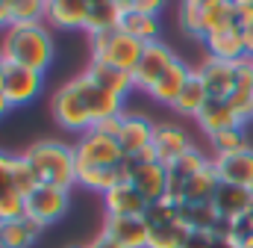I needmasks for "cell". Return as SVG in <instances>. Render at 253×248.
<instances>
[{"mask_svg": "<svg viewBox=\"0 0 253 248\" xmlns=\"http://www.w3.org/2000/svg\"><path fill=\"white\" fill-rule=\"evenodd\" d=\"M177 62L174 57V51L165 45V42H150V45H144V54H141V60L135 65V71H132V80H135V89H141L144 95L159 83V77L171 68Z\"/></svg>", "mask_w": 253, "mask_h": 248, "instance_id": "11", "label": "cell"}, {"mask_svg": "<svg viewBox=\"0 0 253 248\" xmlns=\"http://www.w3.org/2000/svg\"><path fill=\"white\" fill-rule=\"evenodd\" d=\"M212 166H215L221 184L253 189V148H242V151L224 154V157H212Z\"/></svg>", "mask_w": 253, "mask_h": 248, "instance_id": "14", "label": "cell"}, {"mask_svg": "<svg viewBox=\"0 0 253 248\" xmlns=\"http://www.w3.org/2000/svg\"><path fill=\"white\" fill-rule=\"evenodd\" d=\"M74 157H77V166L118 169V163L124 160V151H121V145H118L115 136H106L97 127H88L74 142Z\"/></svg>", "mask_w": 253, "mask_h": 248, "instance_id": "6", "label": "cell"}, {"mask_svg": "<svg viewBox=\"0 0 253 248\" xmlns=\"http://www.w3.org/2000/svg\"><path fill=\"white\" fill-rule=\"evenodd\" d=\"M153 130L156 124L144 116H135V113H124V124H121V133H118V145L124 154H138L144 148L153 145Z\"/></svg>", "mask_w": 253, "mask_h": 248, "instance_id": "23", "label": "cell"}, {"mask_svg": "<svg viewBox=\"0 0 253 248\" xmlns=\"http://www.w3.org/2000/svg\"><path fill=\"white\" fill-rule=\"evenodd\" d=\"M44 89V74L42 71H33V68H24V65H15V62H6V74H3V98L9 107H27L33 104Z\"/></svg>", "mask_w": 253, "mask_h": 248, "instance_id": "7", "label": "cell"}, {"mask_svg": "<svg viewBox=\"0 0 253 248\" xmlns=\"http://www.w3.org/2000/svg\"><path fill=\"white\" fill-rule=\"evenodd\" d=\"M71 248H85V246H71Z\"/></svg>", "mask_w": 253, "mask_h": 248, "instance_id": "51", "label": "cell"}, {"mask_svg": "<svg viewBox=\"0 0 253 248\" xmlns=\"http://www.w3.org/2000/svg\"><path fill=\"white\" fill-rule=\"evenodd\" d=\"M206 166H209V160H206L197 148H191L189 154H183L180 160H174V163L168 166V198L180 204L186 186L191 184V178H194L200 169H206Z\"/></svg>", "mask_w": 253, "mask_h": 248, "instance_id": "18", "label": "cell"}, {"mask_svg": "<svg viewBox=\"0 0 253 248\" xmlns=\"http://www.w3.org/2000/svg\"><path fill=\"white\" fill-rule=\"evenodd\" d=\"M180 216H183L189 231H206V234H212L218 228V222H221L212 201H206V204H180Z\"/></svg>", "mask_w": 253, "mask_h": 248, "instance_id": "31", "label": "cell"}, {"mask_svg": "<svg viewBox=\"0 0 253 248\" xmlns=\"http://www.w3.org/2000/svg\"><path fill=\"white\" fill-rule=\"evenodd\" d=\"M88 21V3L85 0H47V18L44 24L50 30H83Z\"/></svg>", "mask_w": 253, "mask_h": 248, "instance_id": "19", "label": "cell"}, {"mask_svg": "<svg viewBox=\"0 0 253 248\" xmlns=\"http://www.w3.org/2000/svg\"><path fill=\"white\" fill-rule=\"evenodd\" d=\"M50 113H53V119L62 130L85 133L91 127V116H88V110H85V104H83V98H80V92L74 89L71 80L65 86H59V92L50 98Z\"/></svg>", "mask_w": 253, "mask_h": 248, "instance_id": "9", "label": "cell"}, {"mask_svg": "<svg viewBox=\"0 0 253 248\" xmlns=\"http://www.w3.org/2000/svg\"><path fill=\"white\" fill-rule=\"evenodd\" d=\"M239 248H253V237L251 240H245V243H239Z\"/></svg>", "mask_w": 253, "mask_h": 248, "instance_id": "48", "label": "cell"}, {"mask_svg": "<svg viewBox=\"0 0 253 248\" xmlns=\"http://www.w3.org/2000/svg\"><path fill=\"white\" fill-rule=\"evenodd\" d=\"M39 186V178L33 172V166L24 160V154H15V192H21L24 198Z\"/></svg>", "mask_w": 253, "mask_h": 248, "instance_id": "34", "label": "cell"}, {"mask_svg": "<svg viewBox=\"0 0 253 248\" xmlns=\"http://www.w3.org/2000/svg\"><path fill=\"white\" fill-rule=\"evenodd\" d=\"M129 184L141 192V198L147 204H156L162 198H168V166L165 163H144L129 175Z\"/></svg>", "mask_w": 253, "mask_h": 248, "instance_id": "17", "label": "cell"}, {"mask_svg": "<svg viewBox=\"0 0 253 248\" xmlns=\"http://www.w3.org/2000/svg\"><path fill=\"white\" fill-rule=\"evenodd\" d=\"M24 160L33 166L39 184L74 189L77 186V157L74 145H65L59 139H39L24 151Z\"/></svg>", "mask_w": 253, "mask_h": 248, "instance_id": "2", "label": "cell"}, {"mask_svg": "<svg viewBox=\"0 0 253 248\" xmlns=\"http://www.w3.org/2000/svg\"><path fill=\"white\" fill-rule=\"evenodd\" d=\"M83 74H88V77H91L100 89H106V92L118 95L121 101H126V95L135 89L132 74H129V71H121V68H115V65H109V62L91 60V62H88V68H85Z\"/></svg>", "mask_w": 253, "mask_h": 248, "instance_id": "24", "label": "cell"}, {"mask_svg": "<svg viewBox=\"0 0 253 248\" xmlns=\"http://www.w3.org/2000/svg\"><path fill=\"white\" fill-rule=\"evenodd\" d=\"M3 74H6V57H3V51H0V89H3Z\"/></svg>", "mask_w": 253, "mask_h": 248, "instance_id": "46", "label": "cell"}, {"mask_svg": "<svg viewBox=\"0 0 253 248\" xmlns=\"http://www.w3.org/2000/svg\"><path fill=\"white\" fill-rule=\"evenodd\" d=\"M227 104L239 116L242 124H248L253 119V60L251 57L239 62V80H236V89L227 98Z\"/></svg>", "mask_w": 253, "mask_h": 248, "instance_id": "25", "label": "cell"}, {"mask_svg": "<svg viewBox=\"0 0 253 248\" xmlns=\"http://www.w3.org/2000/svg\"><path fill=\"white\" fill-rule=\"evenodd\" d=\"M191 65H186V62L177 57V62L159 77V83L147 92V98L150 101H156V104H162V107H174V101L180 98V92H183V86L189 83V77H191Z\"/></svg>", "mask_w": 253, "mask_h": 248, "instance_id": "22", "label": "cell"}, {"mask_svg": "<svg viewBox=\"0 0 253 248\" xmlns=\"http://www.w3.org/2000/svg\"><path fill=\"white\" fill-rule=\"evenodd\" d=\"M203 48H206V57L221 60V62L248 60V48H245V36H242V27H239V24L218 27L215 33H209V36L203 39Z\"/></svg>", "mask_w": 253, "mask_h": 248, "instance_id": "13", "label": "cell"}, {"mask_svg": "<svg viewBox=\"0 0 253 248\" xmlns=\"http://www.w3.org/2000/svg\"><path fill=\"white\" fill-rule=\"evenodd\" d=\"M100 198H103L106 216H144L147 207H150V204L141 198V192L129 184V181L112 186V189H109L106 195H100Z\"/></svg>", "mask_w": 253, "mask_h": 248, "instance_id": "20", "label": "cell"}, {"mask_svg": "<svg viewBox=\"0 0 253 248\" xmlns=\"http://www.w3.org/2000/svg\"><path fill=\"white\" fill-rule=\"evenodd\" d=\"M12 27V12H9V6L0 0V30H9Z\"/></svg>", "mask_w": 253, "mask_h": 248, "instance_id": "43", "label": "cell"}, {"mask_svg": "<svg viewBox=\"0 0 253 248\" xmlns=\"http://www.w3.org/2000/svg\"><path fill=\"white\" fill-rule=\"evenodd\" d=\"M71 83H74V89L80 92V98H83V104H85V110H88V116H91V127L100 124V122H106V119L124 116V101H121L118 95L100 89L88 74H77Z\"/></svg>", "mask_w": 253, "mask_h": 248, "instance_id": "8", "label": "cell"}, {"mask_svg": "<svg viewBox=\"0 0 253 248\" xmlns=\"http://www.w3.org/2000/svg\"><path fill=\"white\" fill-rule=\"evenodd\" d=\"M147 248H180L189 237V228L180 216V204L171 198H162L147 207Z\"/></svg>", "mask_w": 253, "mask_h": 248, "instance_id": "3", "label": "cell"}, {"mask_svg": "<svg viewBox=\"0 0 253 248\" xmlns=\"http://www.w3.org/2000/svg\"><path fill=\"white\" fill-rule=\"evenodd\" d=\"M197 74L206 86L209 101H227L236 89V80H239V62H221L206 57L197 65Z\"/></svg>", "mask_w": 253, "mask_h": 248, "instance_id": "12", "label": "cell"}, {"mask_svg": "<svg viewBox=\"0 0 253 248\" xmlns=\"http://www.w3.org/2000/svg\"><path fill=\"white\" fill-rule=\"evenodd\" d=\"M191 148H194L191 136L183 127H177V124H171V122L156 124V130H153V151H156L159 163L171 166L174 160H180L183 154H189Z\"/></svg>", "mask_w": 253, "mask_h": 248, "instance_id": "15", "label": "cell"}, {"mask_svg": "<svg viewBox=\"0 0 253 248\" xmlns=\"http://www.w3.org/2000/svg\"><path fill=\"white\" fill-rule=\"evenodd\" d=\"M183 3H194L197 6V3H215V0H183Z\"/></svg>", "mask_w": 253, "mask_h": 248, "instance_id": "49", "label": "cell"}, {"mask_svg": "<svg viewBox=\"0 0 253 248\" xmlns=\"http://www.w3.org/2000/svg\"><path fill=\"white\" fill-rule=\"evenodd\" d=\"M209 246H212V234H206V231H189V237L183 240L180 248H209Z\"/></svg>", "mask_w": 253, "mask_h": 248, "instance_id": "39", "label": "cell"}, {"mask_svg": "<svg viewBox=\"0 0 253 248\" xmlns=\"http://www.w3.org/2000/svg\"><path fill=\"white\" fill-rule=\"evenodd\" d=\"M68 204H71V189L39 184L27 195V216L36 219V222H42L47 228V225L59 222L65 213H68Z\"/></svg>", "mask_w": 253, "mask_h": 248, "instance_id": "10", "label": "cell"}, {"mask_svg": "<svg viewBox=\"0 0 253 248\" xmlns=\"http://www.w3.org/2000/svg\"><path fill=\"white\" fill-rule=\"evenodd\" d=\"M85 248H121V246H118L115 240H109V237L100 231V234H97V237H94V240H91V243H88Z\"/></svg>", "mask_w": 253, "mask_h": 248, "instance_id": "42", "label": "cell"}, {"mask_svg": "<svg viewBox=\"0 0 253 248\" xmlns=\"http://www.w3.org/2000/svg\"><path fill=\"white\" fill-rule=\"evenodd\" d=\"M44 234V225L24 216L15 222H0V248H33V243Z\"/></svg>", "mask_w": 253, "mask_h": 248, "instance_id": "26", "label": "cell"}, {"mask_svg": "<svg viewBox=\"0 0 253 248\" xmlns=\"http://www.w3.org/2000/svg\"><path fill=\"white\" fill-rule=\"evenodd\" d=\"M177 24L189 39H206L209 33H215L218 27L236 24L233 15V0H215V3H180L177 12Z\"/></svg>", "mask_w": 253, "mask_h": 248, "instance_id": "5", "label": "cell"}, {"mask_svg": "<svg viewBox=\"0 0 253 248\" xmlns=\"http://www.w3.org/2000/svg\"><path fill=\"white\" fill-rule=\"evenodd\" d=\"M3 3H6V6H12V3H15V0H3Z\"/></svg>", "mask_w": 253, "mask_h": 248, "instance_id": "50", "label": "cell"}, {"mask_svg": "<svg viewBox=\"0 0 253 248\" xmlns=\"http://www.w3.org/2000/svg\"><path fill=\"white\" fill-rule=\"evenodd\" d=\"M103 234L121 248H147V222L144 216H106Z\"/></svg>", "mask_w": 253, "mask_h": 248, "instance_id": "16", "label": "cell"}, {"mask_svg": "<svg viewBox=\"0 0 253 248\" xmlns=\"http://www.w3.org/2000/svg\"><path fill=\"white\" fill-rule=\"evenodd\" d=\"M233 15H236V24L245 30L253 24V0H233Z\"/></svg>", "mask_w": 253, "mask_h": 248, "instance_id": "37", "label": "cell"}, {"mask_svg": "<svg viewBox=\"0 0 253 248\" xmlns=\"http://www.w3.org/2000/svg\"><path fill=\"white\" fill-rule=\"evenodd\" d=\"M215 210L221 219L227 222H236L242 216H251L253 213V189H242V186L233 184H221L215 192Z\"/></svg>", "mask_w": 253, "mask_h": 248, "instance_id": "21", "label": "cell"}, {"mask_svg": "<svg viewBox=\"0 0 253 248\" xmlns=\"http://www.w3.org/2000/svg\"><path fill=\"white\" fill-rule=\"evenodd\" d=\"M218 186H221V178H218V172H215V166H212V160H209V166L200 169V172L191 178V184L186 186L180 204H206V201H215Z\"/></svg>", "mask_w": 253, "mask_h": 248, "instance_id": "28", "label": "cell"}, {"mask_svg": "<svg viewBox=\"0 0 253 248\" xmlns=\"http://www.w3.org/2000/svg\"><path fill=\"white\" fill-rule=\"evenodd\" d=\"M209 248H239V243L230 234H212V246Z\"/></svg>", "mask_w": 253, "mask_h": 248, "instance_id": "41", "label": "cell"}, {"mask_svg": "<svg viewBox=\"0 0 253 248\" xmlns=\"http://www.w3.org/2000/svg\"><path fill=\"white\" fill-rule=\"evenodd\" d=\"M118 27L124 30L126 36L138 39L141 45L159 42V33H162V27H159V15H147V12H124Z\"/></svg>", "mask_w": 253, "mask_h": 248, "instance_id": "29", "label": "cell"}, {"mask_svg": "<svg viewBox=\"0 0 253 248\" xmlns=\"http://www.w3.org/2000/svg\"><path fill=\"white\" fill-rule=\"evenodd\" d=\"M15 189V154L0 151V195Z\"/></svg>", "mask_w": 253, "mask_h": 248, "instance_id": "36", "label": "cell"}, {"mask_svg": "<svg viewBox=\"0 0 253 248\" xmlns=\"http://www.w3.org/2000/svg\"><path fill=\"white\" fill-rule=\"evenodd\" d=\"M242 36H245V48H248V57L253 60V24L242 30Z\"/></svg>", "mask_w": 253, "mask_h": 248, "instance_id": "44", "label": "cell"}, {"mask_svg": "<svg viewBox=\"0 0 253 248\" xmlns=\"http://www.w3.org/2000/svg\"><path fill=\"white\" fill-rule=\"evenodd\" d=\"M9 12H12V24H44L47 0H15Z\"/></svg>", "mask_w": 253, "mask_h": 248, "instance_id": "32", "label": "cell"}, {"mask_svg": "<svg viewBox=\"0 0 253 248\" xmlns=\"http://www.w3.org/2000/svg\"><path fill=\"white\" fill-rule=\"evenodd\" d=\"M121 12H147V15H159L165 9L168 0H115Z\"/></svg>", "mask_w": 253, "mask_h": 248, "instance_id": "35", "label": "cell"}, {"mask_svg": "<svg viewBox=\"0 0 253 248\" xmlns=\"http://www.w3.org/2000/svg\"><path fill=\"white\" fill-rule=\"evenodd\" d=\"M194 122H197V127H200L206 136H215V133L233 130V127H245V124L239 122V116L230 110L227 101H206Z\"/></svg>", "mask_w": 253, "mask_h": 248, "instance_id": "27", "label": "cell"}, {"mask_svg": "<svg viewBox=\"0 0 253 248\" xmlns=\"http://www.w3.org/2000/svg\"><path fill=\"white\" fill-rule=\"evenodd\" d=\"M121 124H124V116H115V119H106V122L94 124L100 133H106V136H115L118 139V133H121Z\"/></svg>", "mask_w": 253, "mask_h": 248, "instance_id": "40", "label": "cell"}, {"mask_svg": "<svg viewBox=\"0 0 253 248\" xmlns=\"http://www.w3.org/2000/svg\"><path fill=\"white\" fill-rule=\"evenodd\" d=\"M85 3H88V9H91V6H106V3H115V0H85Z\"/></svg>", "mask_w": 253, "mask_h": 248, "instance_id": "47", "label": "cell"}, {"mask_svg": "<svg viewBox=\"0 0 253 248\" xmlns=\"http://www.w3.org/2000/svg\"><path fill=\"white\" fill-rule=\"evenodd\" d=\"M9 110H12V107H9V104H6V98H3V92H0V119H3V116H6V113H9Z\"/></svg>", "mask_w": 253, "mask_h": 248, "instance_id": "45", "label": "cell"}, {"mask_svg": "<svg viewBox=\"0 0 253 248\" xmlns=\"http://www.w3.org/2000/svg\"><path fill=\"white\" fill-rule=\"evenodd\" d=\"M236 243H245V240H251L253 237V213L251 216H242V219H236L233 222V234H230Z\"/></svg>", "mask_w": 253, "mask_h": 248, "instance_id": "38", "label": "cell"}, {"mask_svg": "<svg viewBox=\"0 0 253 248\" xmlns=\"http://www.w3.org/2000/svg\"><path fill=\"white\" fill-rule=\"evenodd\" d=\"M0 51L6 62L47 74V68L53 65V57H56L53 30L47 24H12L9 30H3Z\"/></svg>", "mask_w": 253, "mask_h": 248, "instance_id": "1", "label": "cell"}, {"mask_svg": "<svg viewBox=\"0 0 253 248\" xmlns=\"http://www.w3.org/2000/svg\"><path fill=\"white\" fill-rule=\"evenodd\" d=\"M209 101V95H206V86H203V80H200V74H197V68L191 71L189 83L183 86V92H180V98L174 101V113H180V116H186V119H197V113L203 110V104Z\"/></svg>", "mask_w": 253, "mask_h": 248, "instance_id": "30", "label": "cell"}, {"mask_svg": "<svg viewBox=\"0 0 253 248\" xmlns=\"http://www.w3.org/2000/svg\"><path fill=\"white\" fill-rule=\"evenodd\" d=\"M88 48H91V60L109 62L121 71H135V65L144 54V45L132 36H126L121 27L115 30H103V33H91L88 36Z\"/></svg>", "mask_w": 253, "mask_h": 248, "instance_id": "4", "label": "cell"}, {"mask_svg": "<svg viewBox=\"0 0 253 248\" xmlns=\"http://www.w3.org/2000/svg\"><path fill=\"white\" fill-rule=\"evenodd\" d=\"M209 145H212V154H215V157H224V154H236V151L248 148V142H245V127L221 130V133L209 136Z\"/></svg>", "mask_w": 253, "mask_h": 248, "instance_id": "33", "label": "cell"}]
</instances>
